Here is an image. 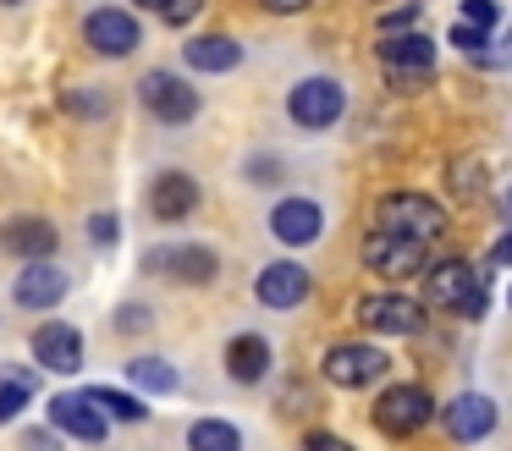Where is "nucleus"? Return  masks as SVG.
Returning <instances> with one entry per match:
<instances>
[{
  "instance_id": "obj_22",
  "label": "nucleus",
  "mask_w": 512,
  "mask_h": 451,
  "mask_svg": "<svg viewBox=\"0 0 512 451\" xmlns=\"http://www.w3.org/2000/svg\"><path fill=\"white\" fill-rule=\"evenodd\" d=\"M188 451H243V435L226 418H199L188 429Z\"/></svg>"
},
{
  "instance_id": "obj_36",
  "label": "nucleus",
  "mask_w": 512,
  "mask_h": 451,
  "mask_svg": "<svg viewBox=\"0 0 512 451\" xmlns=\"http://www.w3.org/2000/svg\"><path fill=\"white\" fill-rule=\"evenodd\" d=\"M0 6H17V0H0Z\"/></svg>"
},
{
  "instance_id": "obj_6",
  "label": "nucleus",
  "mask_w": 512,
  "mask_h": 451,
  "mask_svg": "<svg viewBox=\"0 0 512 451\" xmlns=\"http://www.w3.org/2000/svg\"><path fill=\"white\" fill-rule=\"evenodd\" d=\"M347 110V94L336 77H303V83H292L287 94V116L298 121V127L320 132V127H336V116Z\"/></svg>"
},
{
  "instance_id": "obj_19",
  "label": "nucleus",
  "mask_w": 512,
  "mask_h": 451,
  "mask_svg": "<svg viewBox=\"0 0 512 451\" xmlns=\"http://www.w3.org/2000/svg\"><path fill=\"white\" fill-rule=\"evenodd\" d=\"M149 209H155V220H188L199 209V182L188 171H160L149 187Z\"/></svg>"
},
{
  "instance_id": "obj_20",
  "label": "nucleus",
  "mask_w": 512,
  "mask_h": 451,
  "mask_svg": "<svg viewBox=\"0 0 512 451\" xmlns=\"http://www.w3.org/2000/svg\"><path fill=\"white\" fill-rule=\"evenodd\" d=\"M226 374L237 385H259L270 374V341L259 330H243V336L226 341Z\"/></svg>"
},
{
  "instance_id": "obj_31",
  "label": "nucleus",
  "mask_w": 512,
  "mask_h": 451,
  "mask_svg": "<svg viewBox=\"0 0 512 451\" xmlns=\"http://www.w3.org/2000/svg\"><path fill=\"white\" fill-rule=\"evenodd\" d=\"M23 451H61V446H56V429H28V435H23Z\"/></svg>"
},
{
  "instance_id": "obj_13",
  "label": "nucleus",
  "mask_w": 512,
  "mask_h": 451,
  "mask_svg": "<svg viewBox=\"0 0 512 451\" xmlns=\"http://www.w3.org/2000/svg\"><path fill=\"white\" fill-rule=\"evenodd\" d=\"M50 424H56V435H72V440H83V446H100V440L111 435V418H105L83 391L56 396V402H50Z\"/></svg>"
},
{
  "instance_id": "obj_29",
  "label": "nucleus",
  "mask_w": 512,
  "mask_h": 451,
  "mask_svg": "<svg viewBox=\"0 0 512 451\" xmlns=\"http://www.w3.org/2000/svg\"><path fill=\"white\" fill-rule=\"evenodd\" d=\"M413 22H419V0H413V6H402V11H386V17H380V33H397V28H413Z\"/></svg>"
},
{
  "instance_id": "obj_23",
  "label": "nucleus",
  "mask_w": 512,
  "mask_h": 451,
  "mask_svg": "<svg viewBox=\"0 0 512 451\" xmlns=\"http://www.w3.org/2000/svg\"><path fill=\"white\" fill-rule=\"evenodd\" d=\"M127 380L144 385V391H160V396L177 391V369H171L166 358H133V363H127Z\"/></svg>"
},
{
  "instance_id": "obj_12",
  "label": "nucleus",
  "mask_w": 512,
  "mask_h": 451,
  "mask_svg": "<svg viewBox=\"0 0 512 451\" xmlns=\"http://www.w3.org/2000/svg\"><path fill=\"white\" fill-rule=\"evenodd\" d=\"M309 292H314V281H309V270H303L298 259L265 264V270H259V281H254V297L265 308H298V303H309Z\"/></svg>"
},
{
  "instance_id": "obj_28",
  "label": "nucleus",
  "mask_w": 512,
  "mask_h": 451,
  "mask_svg": "<svg viewBox=\"0 0 512 451\" xmlns=\"http://www.w3.org/2000/svg\"><path fill=\"white\" fill-rule=\"evenodd\" d=\"M89 237L100 242V248H111V242L122 237V220H116V215H105V209H100V215H89Z\"/></svg>"
},
{
  "instance_id": "obj_3",
  "label": "nucleus",
  "mask_w": 512,
  "mask_h": 451,
  "mask_svg": "<svg viewBox=\"0 0 512 451\" xmlns=\"http://www.w3.org/2000/svg\"><path fill=\"white\" fill-rule=\"evenodd\" d=\"M375 55H380V66L391 72V83L408 94V88H419L424 77H430V66H435V39H430L424 28H397V33H380Z\"/></svg>"
},
{
  "instance_id": "obj_15",
  "label": "nucleus",
  "mask_w": 512,
  "mask_h": 451,
  "mask_svg": "<svg viewBox=\"0 0 512 451\" xmlns=\"http://www.w3.org/2000/svg\"><path fill=\"white\" fill-rule=\"evenodd\" d=\"M270 231H276V242H287V248H309L325 231V209L314 204V198H281V204L270 209Z\"/></svg>"
},
{
  "instance_id": "obj_25",
  "label": "nucleus",
  "mask_w": 512,
  "mask_h": 451,
  "mask_svg": "<svg viewBox=\"0 0 512 451\" xmlns=\"http://www.w3.org/2000/svg\"><path fill=\"white\" fill-rule=\"evenodd\" d=\"M138 6H149L166 28H188V22L204 11V0H138Z\"/></svg>"
},
{
  "instance_id": "obj_11",
  "label": "nucleus",
  "mask_w": 512,
  "mask_h": 451,
  "mask_svg": "<svg viewBox=\"0 0 512 451\" xmlns=\"http://www.w3.org/2000/svg\"><path fill=\"white\" fill-rule=\"evenodd\" d=\"M144 270L149 275H177V281H188V286H204V281H215L221 275V259H215V248H204V242H182V248H155V253H144Z\"/></svg>"
},
{
  "instance_id": "obj_7",
  "label": "nucleus",
  "mask_w": 512,
  "mask_h": 451,
  "mask_svg": "<svg viewBox=\"0 0 512 451\" xmlns=\"http://www.w3.org/2000/svg\"><path fill=\"white\" fill-rule=\"evenodd\" d=\"M83 44H89L94 55H111V61H122V55H133L138 44H144V28H138L133 11L122 6H100L83 17Z\"/></svg>"
},
{
  "instance_id": "obj_24",
  "label": "nucleus",
  "mask_w": 512,
  "mask_h": 451,
  "mask_svg": "<svg viewBox=\"0 0 512 451\" xmlns=\"http://www.w3.org/2000/svg\"><path fill=\"white\" fill-rule=\"evenodd\" d=\"M83 396H89V402L100 407L105 418H122V424H138V418H144V402H133V396L111 391V385H89Z\"/></svg>"
},
{
  "instance_id": "obj_35",
  "label": "nucleus",
  "mask_w": 512,
  "mask_h": 451,
  "mask_svg": "<svg viewBox=\"0 0 512 451\" xmlns=\"http://www.w3.org/2000/svg\"><path fill=\"white\" fill-rule=\"evenodd\" d=\"M248 176H254V182H276V160H254V165H248Z\"/></svg>"
},
{
  "instance_id": "obj_4",
  "label": "nucleus",
  "mask_w": 512,
  "mask_h": 451,
  "mask_svg": "<svg viewBox=\"0 0 512 451\" xmlns=\"http://www.w3.org/2000/svg\"><path fill=\"white\" fill-rule=\"evenodd\" d=\"M138 99H144V110L160 127H188L199 116V88L177 72H144L138 77Z\"/></svg>"
},
{
  "instance_id": "obj_8",
  "label": "nucleus",
  "mask_w": 512,
  "mask_h": 451,
  "mask_svg": "<svg viewBox=\"0 0 512 451\" xmlns=\"http://www.w3.org/2000/svg\"><path fill=\"white\" fill-rule=\"evenodd\" d=\"M430 413H435V396L424 385H391L375 402V429L380 435H413V429L430 424Z\"/></svg>"
},
{
  "instance_id": "obj_18",
  "label": "nucleus",
  "mask_w": 512,
  "mask_h": 451,
  "mask_svg": "<svg viewBox=\"0 0 512 451\" xmlns=\"http://www.w3.org/2000/svg\"><path fill=\"white\" fill-rule=\"evenodd\" d=\"M441 424H446V435H452V440L474 446V440H485L490 429H496V402L479 396V391H468V396H457V402L441 413Z\"/></svg>"
},
{
  "instance_id": "obj_30",
  "label": "nucleus",
  "mask_w": 512,
  "mask_h": 451,
  "mask_svg": "<svg viewBox=\"0 0 512 451\" xmlns=\"http://www.w3.org/2000/svg\"><path fill=\"white\" fill-rule=\"evenodd\" d=\"M303 451H353L342 435H325V429H314V435H303Z\"/></svg>"
},
{
  "instance_id": "obj_10",
  "label": "nucleus",
  "mask_w": 512,
  "mask_h": 451,
  "mask_svg": "<svg viewBox=\"0 0 512 451\" xmlns=\"http://www.w3.org/2000/svg\"><path fill=\"white\" fill-rule=\"evenodd\" d=\"M364 264L386 281H408L424 270V242L413 237H391V231H369L364 237Z\"/></svg>"
},
{
  "instance_id": "obj_16",
  "label": "nucleus",
  "mask_w": 512,
  "mask_h": 451,
  "mask_svg": "<svg viewBox=\"0 0 512 451\" xmlns=\"http://www.w3.org/2000/svg\"><path fill=\"white\" fill-rule=\"evenodd\" d=\"M12 297H17V308H56L67 297V275L50 259H28L12 281Z\"/></svg>"
},
{
  "instance_id": "obj_33",
  "label": "nucleus",
  "mask_w": 512,
  "mask_h": 451,
  "mask_svg": "<svg viewBox=\"0 0 512 451\" xmlns=\"http://www.w3.org/2000/svg\"><path fill=\"white\" fill-rule=\"evenodd\" d=\"M67 110H78V116H100L105 99L100 94H67Z\"/></svg>"
},
{
  "instance_id": "obj_14",
  "label": "nucleus",
  "mask_w": 512,
  "mask_h": 451,
  "mask_svg": "<svg viewBox=\"0 0 512 451\" xmlns=\"http://www.w3.org/2000/svg\"><path fill=\"white\" fill-rule=\"evenodd\" d=\"M28 347H34V363H39V369H50V374H78L83 369V336L72 325H61V319L39 325Z\"/></svg>"
},
{
  "instance_id": "obj_26",
  "label": "nucleus",
  "mask_w": 512,
  "mask_h": 451,
  "mask_svg": "<svg viewBox=\"0 0 512 451\" xmlns=\"http://www.w3.org/2000/svg\"><path fill=\"white\" fill-rule=\"evenodd\" d=\"M457 22H468V28H485V33H496V22H501V6H496V0H463V6H457Z\"/></svg>"
},
{
  "instance_id": "obj_32",
  "label": "nucleus",
  "mask_w": 512,
  "mask_h": 451,
  "mask_svg": "<svg viewBox=\"0 0 512 451\" xmlns=\"http://www.w3.org/2000/svg\"><path fill=\"white\" fill-rule=\"evenodd\" d=\"M144 325H149V308H138V303H127L116 314V330H144Z\"/></svg>"
},
{
  "instance_id": "obj_1",
  "label": "nucleus",
  "mask_w": 512,
  "mask_h": 451,
  "mask_svg": "<svg viewBox=\"0 0 512 451\" xmlns=\"http://www.w3.org/2000/svg\"><path fill=\"white\" fill-rule=\"evenodd\" d=\"M424 297L457 319H485V308H490V292L468 259H435L424 270Z\"/></svg>"
},
{
  "instance_id": "obj_2",
  "label": "nucleus",
  "mask_w": 512,
  "mask_h": 451,
  "mask_svg": "<svg viewBox=\"0 0 512 451\" xmlns=\"http://www.w3.org/2000/svg\"><path fill=\"white\" fill-rule=\"evenodd\" d=\"M375 231L391 237H413V242H435L446 231V209L424 193H386L375 204Z\"/></svg>"
},
{
  "instance_id": "obj_27",
  "label": "nucleus",
  "mask_w": 512,
  "mask_h": 451,
  "mask_svg": "<svg viewBox=\"0 0 512 451\" xmlns=\"http://www.w3.org/2000/svg\"><path fill=\"white\" fill-rule=\"evenodd\" d=\"M452 187H457L463 198H479V193H485V171H479V160H457V165H452Z\"/></svg>"
},
{
  "instance_id": "obj_21",
  "label": "nucleus",
  "mask_w": 512,
  "mask_h": 451,
  "mask_svg": "<svg viewBox=\"0 0 512 451\" xmlns=\"http://www.w3.org/2000/svg\"><path fill=\"white\" fill-rule=\"evenodd\" d=\"M182 61L193 72H232V66H243V44L232 33H199V39L182 44Z\"/></svg>"
},
{
  "instance_id": "obj_5",
  "label": "nucleus",
  "mask_w": 512,
  "mask_h": 451,
  "mask_svg": "<svg viewBox=\"0 0 512 451\" xmlns=\"http://www.w3.org/2000/svg\"><path fill=\"white\" fill-rule=\"evenodd\" d=\"M325 380L331 385H347V391H358V385H375L380 374L391 369L386 347H369V341H331L320 358Z\"/></svg>"
},
{
  "instance_id": "obj_9",
  "label": "nucleus",
  "mask_w": 512,
  "mask_h": 451,
  "mask_svg": "<svg viewBox=\"0 0 512 451\" xmlns=\"http://www.w3.org/2000/svg\"><path fill=\"white\" fill-rule=\"evenodd\" d=\"M358 325L380 336H413L424 325V303H413L408 292H375L358 303Z\"/></svg>"
},
{
  "instance_id": "obj_34",
  "label": "nucleus",
  "mask_w": 512,
  "mask_h": 451,
  "mask_svg": "<svg viewBox=\"0 0 512 451\" xmlns=\"http://www.w3.org/2000/svg\"><path fill=\"white\" fill-rule=\"evenodd\" d=\"M259 6H265L270 17H292V11H309L314 0H259Z\"/></svg>"
},
{
  "instance_id": "obj_17",
  "label": "nucleus",
  "mask_w": 512,
  "mask_h": 451,
  "mask_svg": "<svg viewBox=\"0 0 512 451\" xmlns=\"http://www.w3.org/2000/svg\"><path fill=\"white\" fill-rule=\"evenodd\" d=\"M0 242H6V253H12V259H50V253H56V226H50L45 215H12L6 220V226H0Z\"/></svg>"
}]
</instances>
